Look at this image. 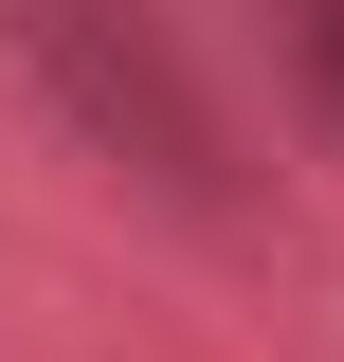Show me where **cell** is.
I'll return each mask as SVG.
<instances>
[{"label":"cell","mask_w":344,"mask_h":362,"mask_svg":"<svg viewBox=\"0 0 344 362\" xmlns=\"http://www.w3.org/2000/svg\"><path fill=\"white\" fill-rule=\"evenodd\" d=\"M326 73H344V0H326Z\"/></svg>","instance_id":"6da1fadb"}]
</instances>
